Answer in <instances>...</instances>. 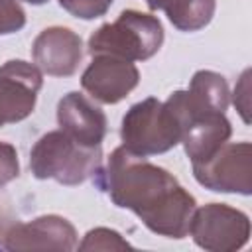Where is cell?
<instances>
[{"mask_svg":"<svg viewBox=\"0 0 252 252\" xmlns=\"http://www.w3.org/2000/svg\"><path fill=\"white\" fill-rule=\"evenodd\" d=\"M93 179L116 207L132 211L152 232L167 238L187 234L195 199L167 169L120 146Z\"/></svg>","mask_w":252,"mask_h":252,"instance_id":"obj_1","label":"cell"},{"mask_svg":"<svg viewBox=\"0 0 252 252\" xmlns=\"http://www.w3.org/2000/svg\"><path fill=\"white\" fill-rule=\"evenodd\" d=\"M102 163L100 146H85L63 130L43 134L30 154V169L37 179H55L61 185L87 181Z\"/></svg>","mask_w":252,"mask_h":252,"instance_id":"obj_2","label":"cell"},{"mask_svg":"<svg viewBox=\"0 0 252 252\" xmlns=\"http://www.w3.org/2000/svg\"><path fill=\"white\" fill-rule=\"evenodd\" d=\"M163 43L161 22L138 10H124L114 22L102 24L89 37L91 55H114L126 61H144L159 51Z\"/></svg>","mask_w":252,"mask_h":252,"instance_id":"obj_3","label":"cell"},{"mask_svg":"<svg viewBox=\"0 0 252 252\" xmlns=\"http://www.w3.org/2000/svg\"><path fill=\"white\" fill-rule=\"evenodd\" d=\"M183 124L169 102L150 96L130 106L122 118V146L136 156H156L181 142Z\"/></svg>","mask_w":252,"mask_h":252,"instance_id":"obj_4","label":"cell"},{"mask_svg":"<svg viewBox=\"0 0 252 252\" xmlns=\"http://www.w3.org/2000/svg\"><path fill=\"white\" fill-rule=\"evenodd\" d=\"M195 244L211 252L242 248L250 236L248 217L224 203H209L193 211L189 230Z\"/></svg>","mask_w":252,"mask_h":252,"instance_id":"obj_5","label":"cell"},{"mask_svg":"<svg viewBox=\"0 0 252 252\" xmlns=\"http://www.w3.org/2000/svg\"><path fill=\"white\" fill-rule=\"evenodd\" d=\"M193 175L207 189L250 195L252 146L248 142L222 144L207 161L193 163Z\"/></svg>","mask_w":252,"mask_h":252,"instance_id":"obj_6","label":"cell"},{"mask_svg":"<svg viewBox=\"0 0 252 252\" xmlns=\"http://www.w3.org/2000/svg\"><path fill=\"white\" fill-rule=\"evenodd\" d=\"M4 248L12 252H69L77 248L75 226L57 215L16 222L4 232Z\"/></svg>","mask_w":252,"mask_h":252,"instance_id":"obj_7","label":"cell"},{"mask_svg":"<svg viewBox=\"0 0 252 252\" xmlns=\"http://www.w3.org/2000/svg\"><path fill=\"white\" fill-rule=\"evenodd\" d=\"M41 83L39 69L22 59L6 61L0 67V128L32 114Z\"/></svg>","mask_w":252,"mask_h":252,"instance_id":"obj_8","label":"cell"},{"mask_svg":"<svg viewBox=\"0 0 252 252\" xmlns=\"http://www.w3.org/2000/svg\"><path fill=\"white\" fill-rule=\"evenodd\" d=\"M140 81V73L132 61L114 55H93L91 65L81 77L83 89L104 104L122 100Z\"/></svg>","mask_w":252,"mask_h":252,"instance_id":"obj_9","label":"cell"},{"mask_svg":"<svg viewBox=\"0 0 252 252\" xmlns=\"http://www.w3.org/2000/svg\"><path fill=\"white\" fill-rule=\"evenodd\" d=\"M169 106L179 116L183 130L199 116L224 112L228 106V85L222 75L215 71H197L187 91H175L167 98Z\"/></svg>","mask_w":252,"mask_h":252,"instance_id":"obj_10","label":"cell"},{"mask_svg":"<svg viewBox=\"0 0 252 252\" xmlns=\"http://www.w3.org/2000/svg\"><path fill=\"white\" fill-rule=\"evenodd\" d=\"M33 63L51 77H69L77 71L83 57L81 37L61 26L45 28L32 45Z\"/></svg>","mask_w":252,"mask_h":252,"instance_id":"obj_11","label":"cell"},{"mask_svg":"<svg viewBox=\"0 0 252 252\" xmlns=\"http://www.w3.org/2000/svg\"><path fill=\"white\" fill-rule=\"evenodd\" d=\"M57 122L65 134L85 146H100L106 136L104 112L83 93H67L57 104Z\"/></svg>","mask_w":252,"mask_h":252,"instance_id":"obj_12","label":"cell"},{"mask_svg":"<svg viewBox=\"0 0 252 252\" xmlns=\"http://www.w3.org/2000/svg\"><path fill=\"white\" fill-rule=\"evenodd\" d=\"M232 134V126L226 120L224 112L219 114H205L199 118H193L181 136V142L185 146V154L189 156L191 163L207 161Z\"/></svg>","mask_w":252,"mask_h":252,"instance_id":"obj_13","label":"cell"},{"mask_svg":"<svg viewBox=\"0 0 252 252\" xmlns=\"http://www.w3.org/2000/svg\"><path fill=\"white\" fill-rule=\"evenodd\" d=\"M146 4L165 12L167 20L181 32H197L215 16V0H146Z\"/></svg>","mask_w":252,"mask_h":252,"instance_id":"obj_14","label":"cell"},{"mask_svg":"<svg viewBox=\"0 0 252 252\" xmlns=\"http://www.w3.org/2000/svg\"><path fill=\"white\" fill-rule=\"evenodd\" d=\"M81 250H126L130 244L110 228H94L89 230L85 240L79 244Z\"/></svg>","mask_w":252,"mask_h":252,"instance_id":"obj_15","label":"cell"},{"mask_svg":"<svg viewBox=\"0 0 252 252\" xmlns=\"http://www.w3.org/2000/svg\"><path fill=\"white\" fill-rule=\"evenodd\" d=\"M112 0H59V6L81 20H93L110 8Z\"/></svg>","mask_w":252,"mask_h":252,"instance_id":"obj_16","label":"cell"},{"mask_svg":"<svg viewBox=\"0 0 252 252\" xmlns=\"http://www.w3.org/2000/svg\"><path fill=\"white\" fill-rule=\"evenodd\" d=\"M26 24V14L18 0H0V35L20 32Z\"/></svg>","mask_w":252,"mask_h":252,"instance_id":"obj_17","label":"cell"},{"mask_svg":"<svg viewBox=\"0 0 252 252\" xmlns=\"http://www.w3.org/2000/svg\"><path fill=\"white\" fill-rule=\"evenodd\" d=\"M20 175L18 152L12 144L0 142V187L14 181Z\"/></svg>","mask_w":252,"mask_h":252,"instance_id":"obj_18","label":"cell"},{"mask_svg":"<svg viewBox=\"0 0 252 252\" xmlns=\"http://www.w3.org/2000/svg\"><path fill=\"white\" fill-rule=\"evenodd\" d=\"M248 77H250V71H244L238 87L234 89V104L238 106V110L246 122H248V114H246L248 112Z\"/></svg>","mask_w":252,"mask_h":252,"instance_id":"obj_19","label":"cell"},{"mask_svg":"<svg viewBox=\"0 0 252 252\" xmlns=\"http://www.w3.org/2000/svg\"><path fill=\"white\" fill-rule=\"evenodd\" d=\"M26 2H30V4H45L47 0H26Z\"/></svg>","mask_w":252,"mask_h":252,"instance_id":"obj_20","label":"cell"}]
</instances>
